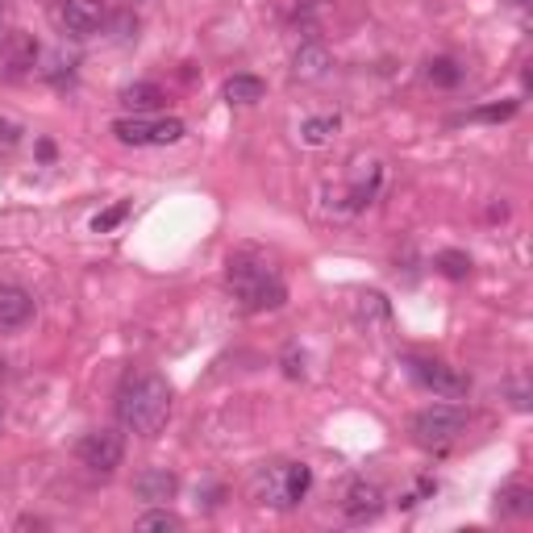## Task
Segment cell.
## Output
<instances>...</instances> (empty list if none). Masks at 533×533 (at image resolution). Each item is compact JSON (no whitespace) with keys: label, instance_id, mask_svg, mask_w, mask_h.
Here are the masks:
<instances>
[{"label":"cell","instance_id":"cell-3","mask_svg":"<svg viewBox=\"0 0 533 533\" xmlns=\"http://www.w3.org/2000/svg\"><path fill=\"white\" fill-rule=\"evenodd\" d=\"M313 488V467L309 463H275L255 475V500L271 509H296Z\"/></svg>","mask_w":533,"mask_h":533},{"label":"cell","instance_id":"cell-1","mask_svg":"<svg viewBox=\"0 0 533 533\" xmlns=\"http://www.w3.org/2000/svg\"><path fill=\"white\" fill-rule=\"evenodd\" d=\"M113 413H117L121 429H130V434H138V438H155L171 417V384L163 375L125 379L117 400H113Z\"/></svg>","mask_w":533,"mask_h":533},{"label":"cell","instance_id":"cell-22","mask_svg":"<svg viewBox=\"0 0 533 533\" xmlns=\"http://www.w3.org/2000/svg\"><path fill=\"white\" fill-rule=\"evenodd\" d=\"M121 217H125V205H117V209H109V213H100V217L92 221V230H96V234H105V230H113V225H117Z\"/></svg>","mask_w":533,"mask_h":533},{"label":"cell","instance_id":"cell-13","mask_svg":"<svg viewBox=\"0 0 533 533\" xmlns=\"http://www.w3.org/2000/svg\"><path fill=\"white\" fill-rule=\"evenodd\" d=\"M117 100H121V105H125V109H130V113L146 117V113H155V109H163V100H167V92H163L159 84H150V80H138V84H125Z\"/></svg>","mask_w":533,"mask_h":533},{"label":"cell","instance_id":"cell-2","mask_svg":"<svg viewBox=\"0 0 533 533\" xmlns=\"http://www.w3.org/2000/svg\"><path fill=\"white\" fill-rule=\"evenodd\" d=\"M225 279H230V292L246 313H275V309H284V300H288L284 279L259 259H246V255L230 259Z\"/></svg>","mask_w":533,"mask_h":533},{"label":"cell","instance_id":"cell-23","mask_svg":"<svg viewBox=\"0 0 533 533\" xmlns=\"http://www.w3.org/2000/svg\"><path fill=\"white\" fill-rule=\"evenodd\" d=\"M0 142H5V146L17 142V125H13V121H0Z\"/></svg>","mask_w":533,"mask_h":533},{"label":"cell","instance_id":"cell-20","mask_svg":"<svg viewBox=\"0 0 533 533\" xmlns=\"http://www.w3.org/2000/svg\"><path fill=\"white\" fill-rule=\"evenodd\" d=\"M34 59H38V42L17 38V42H13V55H9V71H13V75H17V71H30Z\"/></svg>","mask_w":533,"mask_h":533},{"label":"cell","instance_id":"cell-17","mask_svg":"<svg viewBox=\"0 0 533 533\" xmlns=\"http://www.w3.org/2000/svg\"><path fill=\"white\" fill-rule=\"evenodd\" d=\"M134 529H142V533H150V529H163V533H180V529H184V517H175L171 509H150V513H142V517L134 521Z\"/></svg>","mask_w":533,"mask_h":533},{"label":"cell","instance_id":"cell-24","mask_svg":"<svg viewBox=\"0 0 533 533\" xmlns=\"http://www.w3.org/2000/svg\"><path fill=\"white\" fill-rule=\"evenodd\" d=\"M5 17H9V9H5V0H0V34H5Z\"/></svg>","mask_w":533,"mask_h":533},{"label":"cell","instance_id":"cell-25","mask_svg":"<svg viewBox=\"0 0 533 533\" xmlns=\"http://www.w3.org/2000/svg\"><path fill=\"white\" fill-rule=\"evenodd\" d=\"M513 5H517V9H521V5H529V0H513Z\"/></svg>","mask_w":533,"mask_h":533},{"label":"cell","instance_id":"cell-21","mask_svg":"<svg viewBox=\"0 0 533 533\" xmlns=\"http://www.w3.org/2000/svg\"><path fill=\"white\" fill-rule=\"evenodd\" d=\"M517 113V100H504V105H484V109H475L471 117L475 121H509Z\"/></svg>","mask_w":533,"mask_h":533},{"label":"cell","instance_id":"cell-11","mask_svg":"<svg viewBox=\"0 0 533 533\" xmlns=\"http://www.w3.org/2000/svg\"><path fill=\"white\" fill-rule=\"evenodd\" d=\"M175 488H180V479H175V471H167V467H146L134 479V496L146 504H167L175 496Z\"/></svg>","mask_w":533,"mask_h":533},{"label":"cell","instance_id":"cell-16","mask_svg":"<svg viewBox=\"0 0 533 533\" xmlns=\"http://www.w3.org/2000/svg\"><path fill=\"white\" fill-rule=\"evenodd\" d=\"M496 513L500 517H533V492L525 484H504L496 496Z\"/></svg>","mask_w":533,"mask_h":533},{"label":"cell","instance_id":"cell-14","mask_svg":"<svg viewBox=\"0 0 533 533\" xmlns=\"http://www.w3.org/2000/svg\"><path fill=\"white\" fill-rule=\"evenodd\" d=\"M221 96L230 100V105H259V100L267 96V84L259 80V75H230Z\"/></svg>","mask_w":533,"mask_h":533},{"label":"cell","instance_id":"cell-8","mask_svg":"<svg viewBox=\"0 0 533 533\" xmlns=\"http://www.w3.org/2000/svg\"><path fill=\"white\" fill-rule=\"evenodd\" d=\"M379 509H384V492H379V484H371V479H354V484L346 488V496H342V513L350 521H359V525L375 521Z\"/></svg>","mask_w":533,"mask_h":533},{"label":"cell","instance_id":"cell-7","mask_svg":"<svg viewBox=\"0 0 533 533\" xmlns=\"http://www.w3.org/2000/svg\"><path fill=\"white\" fill-rule=\"evenodd\" d=\"M75 459L96 475H113L125 459V438L117 429H92V434H84L80 446H75Z\"/></svg>","mask_w":533,"mask_h":533},{"label":"cell","instance_id":"cell-10","mask_svg":"<svg viewBox=\"0 0 533 533\" xmlns=\"http://www.w3.org/2000/svg\"><path fill=\"white\" fill-rule=\"evenodd\" d=\"M105 21V5L100 0H63V25L71 38H92Z\"/></svg>","mask_w":533,"mask_h":533},{"label":"cell","instance_id":"cell-9","mask_svg":"<svg viewBox=\"0 0 533 533\" xmlns=\"http://www.w3.org/2000/svg\"><path fill=\"white\" fill-rule=\"evenodd\" d=\"M34 321V296L17 284H0V334Z\"/></svg>","mask_w":533,"mask_h":533},{"label":"cell","instance_id":"cell-15","mask_svg":"<svg viewBox=\"0 0 533 533\" xmlns=\"http://www.w3.org/2000/svg\"><path fill=\"white\" fill-rule=\"evenodd\" d=\"M425 80L434 88H459L467 80V67L459 59H450V55H434L425 63Z\"/></svg>","mask_w":533,"mask_h":533},{"label":"cell","instance_id":"cell-6","mask_svg":"<svg viewBox=\"0 0 533 533\" xmlns=\"http://www.w3.org/2000/svg\"><path fill=\"white\" fill-rule=\"evenodd\" d=\"M113 138L121 146H175L184 138V121L180 117H159V121H150V117H117L113 121Z\"/></svg>","mask_w":533,"mask_h":533},{"label":"cell","instance_id":"cell-4","mask_svg":"<svg viewBox=\"0 0 533 533\" xmlns=\"http://www.w3.org/2000/svg\"><path fill=\"white\" fill-rule=\"evenodd\" d=\"M467 421L471 413L459 409V404H429V409H421L413 417V438L417 446H429V450H438V446H450V442H459L467 434Z\"/></svg>","mask_w":533,"mask_h":533},{"label":"cell","instance_id":"cell-19","mask_svg":"<svg viewBox=\"0 0 533 533\" xmlns=\"http://www.w3.org/2000/svg\"><path fill=\"white\" fill-rule=\"evenodd\" d=\"M434 267L446 279H467L471 275V255H463V250H442V255L434 259Z\"/></svg>","mask_w":533,"mask_h":533},{"label":"cell","instance_id":"cell-12","mask_svg":"<svg viewBox=\"0 0 533 533\" xmlns=\"http://www.w3.org/2000/svg\"><path fill=\"white\" fill-rule=\"evenodd\" d=\"M329 67H334V55L321 42H304L292 55V75L296 80H325Z\"/></svg>","mask_w":533,"mask_h":533},{"label":"cell","instance_id":"cell-5","mask_svg":"<svg viewBox=\"0 0 533 533\" xmlns=\"http://www.w3.org/2000/svg\"><path fill=\"white\" fill-rule=\"evenodd\" d=\"M404 371H409V379L417 388L425 392H434L442 400H463L471 392V379L459 371V367H450L442 359H425V354H409L404 359Z\"/></svg>","mask_w":533,"mask_h":533},{"label":"cell","instance_id":"cell-18","mask_svg":"<svg viewBox=\"0 0 533 533\" xmlns=\"http://www.w3.org/2000/svg\"><path fill=\"white\" fill-rule=\"evenodd\" d=\"M334 130H338V117H309L300 125V142L304 146H325Z\"/></svg>","mask_w":533,"mask_h":533}]
</instances>
